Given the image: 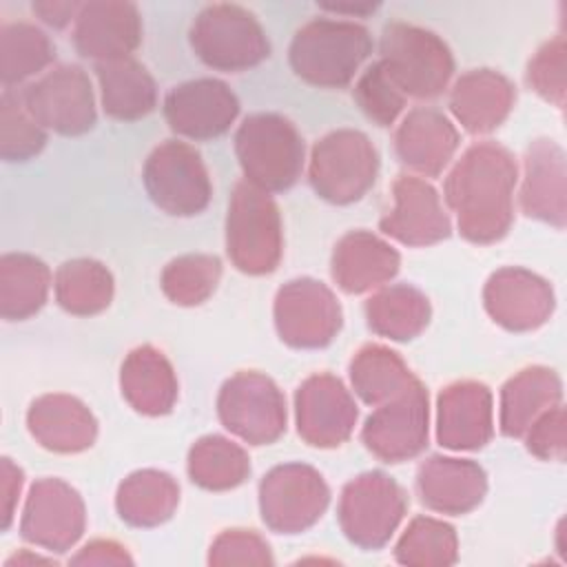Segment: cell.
I'll list each match as a JSON object with an SVG mask.
<instances>
[{"mask_svg":"<svg viewBox=\"0 0 567 567\" xmlns=\"http://www.w3.org/2000/svg\"><path fill=\"white\" fill-rule=\"evenodd\" d=\"M516 162L494 142L470 146L445 177V202L458 217L461 235L472 244L503 239L514 221Z\"/></svg>","mask_w":567,"mask_h":567,"instance_id":"obj_1","label":"cell"},{"mask_svg":"<svg viewBox=\"0 0 567 567\" xmlns=\"http://www.w3.org/2000/svg\"><path fill=\"white\" fill-rule=\"evenodd\" d=\"M370 53L372 38L361 24L317 18L295 33L290 66L308 84L343 89Z\"/></svg>","mask_w":567,"mask_h":567,"instance_id":"obj_2","label":"cell"},{"mask_svg":"<svg viewBox=\"0 0 567 567\" xmlns=\"http://www.w3.org/2000/svg\"><path fill=\"white\" fill-rule=\"evenodd\" d=\"M235 153L246 182L264 193L288 190L303 168V140L277 113L248 115L237 128Z\"/></svg>","mask_w":567,"mask_h":567,"instance_id":"obj_3","label":"cell"},{"mask_svg":"<svg viewBox=\"0 0 567 567\" xmlns=\"http://www.w3.org/2000/svg\"><path fill=\"white\" fill-rule=\"evenodd\" d=\"M226 252L233 266L246 275L272 272L284 252L281 215L272 197L246 179L228 202Z\"/></svg>","mask_w":567,"mask_h":567,"instance_id":"obj_4","label":"cell"},{"mask_svg":"<svg viewBox=\"0 0 567 567\" xmlns=\"http://www.w3.org/2000/svg\"><path fill=\"white\" fill-rule=\"evenodd\" d=\"M379 47V62L405 97H436L454 73L452 51L427 29L408 22H390L381 33Z\"/></svg>","mask_w":567,"mask_h":567,"instance_id":"obj_5","label":"cell"},{"mask_svg":"<svg viewBox=\"0 0 567 567\" xmlns=\"http://www.w3.org/2000/svg\"><path fill=\"white\" fill-rule=\"evenodd\" d=\"M190 47L197 58L217 71L239 73L270 55L268 38L257 18L239 4H210L190 27Z\"/></svg>","mask_w":567,"mask_h":567,"instance_id":"obj_6","label":"cell"},{"mask_svg":"<svg viewBox=\"0 0 567 567\" xmlns=\"http://www.w3.org/2000/svg\"><path fill=\"white\" fill-rule=\"evenodd\" d=\"M377 171L379 155L368 135L339 128L312 146L308 177L321 199L343 206L359 202L372 188Z\"/></svg>","mask_w":567,"mask_h":567,"instance_id":"obj_7","label":"cell"},{"mask_svg":"<svg viewBox=\"0 0 567 567\" xmlns=\"http://www.w3.org/2000/svg\"><path fill=\"white\" fill-rule=\"evenodd\" d=\"M408 509L405 489L385 472H365L346 483L339 498V525L361 549L383 547Z\"/></svg>","mask_w":567,"mask_h":567,"instance_id":"obj_8","label":"cell"},{"mask_svg":"<svg viewBox=\"0 0 567 567\" xmlns=\"http://www.w3.org/2000/svg\"><path fill=\"white\" fill-rule=\"evenodd\" d=\"M142 179L153 204L177 217L202 213L213 195L202 155L179 140H166L153 148Z\"/></svg>","mask_w":567,"mask_h":567,"instance_id":"obj_9","label":"cell"},{"mask_svg":"<svg viewBox=\"0 0 567 567\" xmlns=\"http://www.w3.org/2000/svg\"><path fill=\"white\" fill-rule=\"evenodd\" d=\"M221 425L250 445L275 443L286 432V399L277 383L255 370L233 374L219 390Z\"/></svg>","mask_w":567,"mask_h":567,"instance_id":"obj_10","label":"cell"},{"mask_svg":"<svg viewBox=\"0 0 567 567\" xmlns=\"http://www.w3.org/2000/svg\"><path fill=\"white\" fill-rule=\"evenodd\" d=\"M330 503L323 476L306 463L272 467L259 483V512L268 529L299 534L312 527Z\"/></svg>","mask_w":567,"mask_h":567,"instance_id":"obj_11","label":"cell"},{"mask_svg":"<svg viewBox=\"0 0 567 567\" xmlns=\"http://www.w3.org/2000/svg\"><path fill=\"white\" fill-rule=\"evenodd\" d=\"M427 390L414 379L403 392L377 405L361 430L363 445L383 463L419 456L427 445Z\"/></svg>","mask_w":567,"mask_h":567,"instance_id":"obj_12","label":"cell"},{"mask_svg":"<svg viewBox=\"0 0 567 567\" xmlns=\"http://www.w3.org/2000/svg\"><path fill=\"white\" fill-rule=\"evenodd\" d=\"M275 326L290 348H326L341 330V306L326 284L299 277L277 290Z\"/></svg>","mask_w":567,"mask_h":567,"instance_id":"obj_13","label":"cell"},{"mask_svg":"<svg viewBox=\"0 0 567 567\" xmlns=\"http://www.w3.org/2000/svg\"><path fill=\"white\" fill-rule=\"evenodd\" d=\"M31 117L60 135H82L95 126V100L84 69L62 64L20 91Z\"/></svg>","mask_w":567,"mask_h":567,"instance_id":"obj_14","label":"cell"},{"mask_svg":"<svg viewBox=\"0 0 567 567\" xmlns=\"http://www.w3.org/2000/svg\"><path fill=\"white\" fill-rule=\"evenodd\" d=\"M86 509L82 496L62 478H40L31 485L20 536L47 551L64 554L84 534Z\"/></svg>","mask_w":567,"mask_h":567,"instance_id":"obj_15","label":"cell"},{"mask_svg":"<svg viewBox=\"0 0 567 567\" xmlns=\"http://www.w3.org/2000/svg\"><path fill=\"white\" fill-rule=\"evenodd\" d=\"M297 432L312 447H339L357 425V403L330 372L308 377L295 394Z\"/></svg>","mask_w":567,"mask_h":567,"instance_id":"obj_16","label":"cell"},{"mask_svg":"<svg viewBox=\"0 0 567 567\" xmlns=\"http://www.w3.org/2000/svg\"><path fill=\"white\" fill-rule=\"evenodd\" d=\"M239 113L237 95L215 78H199L175 86L164 100L168 126L188 140L224 135Z\"/></svg>","mask_w":567,"mask_h":567,"instance_id":"obj_17","label":"cell"},{"mask_svg":"<svg viewBox=\"0 0 567 567\" xmlns=\"http://www.w3.org/2000/svg\"><path fill=\"white\" fill-rule=\"evenodd\" d=\"M487 315L509 332H527L540 328L554 312L556 297L551 286L532 270L501 268L483 290Z\"/></svg>","mask_w":567,"mask_h":567,"instance_id":"obj_18","label":"cell"},{"mask_svg":"<svg viewBox=\"0 0 567 567\" xmlns=\"http://www.w3.org/2000/svg\"><path fill=\"white\" fill-rule=\"evenodd\" d=\"M142 42V18L133 2L95 0L80 7L73 44L80 55L97 62L131 58Z\"/></svg>","mask_w":567,"mask_h":567,"instance_id":"obj_19","label":"cell"},{"mask_svg":"<svg viewBox=\"0 0 567 567\" xmlns=\"http://www.w3.org/2000/svg\"><path fill=\"white\" fill-rule=\"evenodd\" d=\"M394 208L379 228L405 246H430L452 233L450 217L432 184L414 175H399L392 184Z\"/></svg>","mask_w":567,"mask_h":567,"instance_id":"obj_20","label":"cell"},{"mask_svg":"<svg viewBox=\"0 0 567 567\" xmlns=\"http://www.w3.org/2000/svg\"><path fill=\"white\" fill-rule=\"evenodd\" d=\"M494 434L492 392L478 381L450 383L439 394L436 439L447 450H478Z\"/></svg>","mask_w":567,"mask_h":567,"instance_id":"obj_21","label":"cell"},{"mask_svg":"<svg viewBox=\"0 0 567 567\" xmlns=\"http://www.w3.org/2000/svg\"><path fill=\"white\" fill-rule=\"evenodd\" d=\"M416 489L423 505L432 512L461 516L483 503L487 476L470 458L430 456L419 465Z\"/></svg>","mask_w":567,"mask_h":567,"instance_id":"obj_22","label":"cell"},{"mask_svg":"<svg viewBox=\"0 0 567 567\" xmlns=\"http://www.w3.org/2000/svg\"><path fill=\"white\" fill-rule=\"evenodd\" d=\"M458 146V131L436 109H412L394 133L399 159L425 177H436Z\"/></svg>","mask_w":567,"mask_h":567,"instance_id":"obj_23","label":"cell"},{"mask_svg":"<svg viewBox=\"0 0 567 567\" xmlns=\"http://www.w3.org/2000/svg\"><path fill=\"white\" fill-rule=\"evenodd\" d=\"M31 436L47 450L60 454L84 452L97 436L91 410L71 394H44L27 412Z\"/></svg>","mask_w":567,"mask_h":567,"instance_id":"obj_24","label":"cell"},{"mask_svg":"<svg viewBox=\"0 0 567 567\" xmlns=\"http://www.w3.org/2000/svg\"><path fill=\"white\" fill-rule=\"evenodd\" d=\"M516 102L514 84L498 71L463 73L450 93V111L467 133L483 135L498 128Z\"/></svg>","mask_w":567,"mask_h":567,"instance_id":"obj_25","label":"cell"},{"mask_svg":"<svg viewBox=\"0 0 567 567\" xmlns=\"http://www.w3.org/2000/svg\"><path fill=\"white\" fill-rule=\"evenodd\" d=\"M520 208L527 217L565 228V153L554 140H534L525 153Z\"/></svg>","mask_w":567,"mask_h":567,"instance_id":"obj_26","label":"cell"},{"mask_svg":"<svg viewBox=\"0 0 567 567\" xmlns=\"http://www.w3.org/2000/svg\"><path fill=\"white\" fill-rule=\"evenodd\" d=\"M401 266L399 252L368 230L343 235L332 250V279L343 292L361 295L390 281Z\"/></svg>","mask_w":567,"mask_h":567,"instance_id":"obj_27","label":"cell"},{"mask_svg":"<svg viewBox=\"0 0 567 567\" xmlns=\"http://www.w3.org/2000/svg\"><path fill=\"white\" fill-rule=\"evenodd\" d=\"M120 388L133 410L146 416L168 414L177 401V377L171 361L153 346L131 350L122 363Z\"/></svg>","mask_w":567,"mask_h":567,"instance_id":"obj_28","label":"cell"},{"mask_svg":"<svg viewBox=\"0 0 567 567\" xmlns=\"http://www.w3.org/2000/svg\"><path fill=\"white\" fill-rule=\"evenodd\" d=\"M563 399L560 377L545 365H532L507 379L501 390V432L520 439L529 425Z\"/></svg>","mask_w":567,"mask_h":567,"instance_id":"obj_29","label":"cell"},{"mask_svg":"<svg viewBox=\"0 0 567 567\" xmlns=\"http://www.w3.org/2000/svg\"><path fill=\"white\" fill-rule=\"evenodd\" d=\"M95 75L102 93V109L120 122H135L157 104V86L151 73L133 58L97 62Z\"/></svg>","mask_w":567,"mask_h":567,"instance_id":"obj_30","label":"cell"},{"mask_svg":"<svg viewBox=\"0 0 567 567\" xmlns=\"http://www.w3.org/2000/svg\"><path fill=\"white\" fill-rule=\"evenodd\" d=\"M179 503L177 481L159 470H140L126 476L115 494L120 518L133 527L166 523Z\"/></svg>","mask_w":567,"mask_h":567,"instance_id":"obj_31","label":"cell"},{"mask_svg":"<svg viewBox=\"0 0 567 567\" xmlns=\"http://www.w3.org/2000/svg\"><path fill=\"white\" fill-rule=\"evenodd\" d=\"M427 297L408 284L381 288L365 301L368 328L392 341H410L419 337L430 323Z\"/></svg>","mask_w":567,"mask_h":567,"instance_id":"obj_32","label":"cell"},{"mask_svg":"<svg viewBox=\"0 0 567 567\" xmlns=\"http://www.w3.org/2000/svg\"><path fill=\"white\" fill-rule=\"evenodd\" d=\"M51 270L27 252H7L0 257V315L7 321L33 317L47 301Z\"/></svg>","mask_w":567,"mask_h":567,"instance_id":"obj_33","label":"cell"},{"mask_svg":"<svg viewBox=\"0 0 567 567\" xmlns=\"http://www.w3.org/2000/svg\"><path fill=\"white\" fill-rule=\"evenodd\" d=\"M53 288L62 310L91 317L109 308L113 299V275L95 259H71L58 268Z\"/></svg>","mask_w":567,"mask_h":567,"instance_id":"obj_34","label":"cell"},{"mask_svg":"<svg viewBox=\"0 0 567 567\" xmlns=\"http://www.w3.org/2000/svg\"><path fill=\"white\" fill-rule=\"evenodd\" d=\"M414 379L405 361L394 350L379 343L363 346L350 361L352 388L368 405L385 403Z\"/></svg>","mask_w":567,"mask_h":567,"instance_id":"obj_35","label":"cell"},{"mask_svg":"<svg viewBox=\"0 0 567 567\" xmlns=\"http://www.w3.org/2000/svg\"><path fill=\"white\" fill-rule=\"evenodd\" d=\"M188 476L195 485L210 492H226L250 476L246 450L226 436H202L188 452Z\"/></svg>","mask_w":567,"mask_h":567,"instance_id":"obj_36","label":"cell"},{"mask_svg":"<svg viewBox=\"0 0 567 567\" xmlns=\"http://www.w3.org/2000/svg\"><path fill=\"white\" fill-rule=\"evenodd\" d=\"M55 58V47L44 31L29 22L0 29V78L4 89L40 73Z\"/></svg>","mask_w":567,"mask_h":567,"instance_id":"obj_37","label":"cell"},{"mask_svg":"<svg viewBox=\"0 0 567 567\" xmlns=\"http://www.w3.org/2000/svg\"><path fill=\"white\" fill-rule=\"evenodd\" d=\"M394 558L408 567H447L458 558L456 532L439 518L416 516L401 534Z\"/></svg>","mask_w":567,"mask_h":567,"instance_id":"obj_38","label":"cell"},{"mask_svg":"<svg viewBox=\"0 0 567 567\" xmlns=\"http://www.w3.org/2000/svg\"><path fill=\"white\" fill-rule=\"evenodd\" d=\"M221 261L215 255H182L166 264L159 286L177 306H199L217 288Z\"/></svg>","mask_w":567,"mask_h":567,"instance_id":"obj_39","label":"cell"},{"mask_svg":"<svg viewBox=\"0 0 567 567\" xmlns=\"http://www.w3.org/2000/svg\"><path fill=\"white\" fill-rule=\"evenodd\" d=\"M47 144L44 128L27 111L20 91L4 89L0 97V155L4 162H27Z\"/></svg>","mask_w":567,"mask_h":567,"instance_id":"obj_40","label":"cell"},{"mask_svg":"<svg viewBox=\"0 0 567 567\" xmlns=\"http://www.w3.org/2000/svg\"><path fill=\"white\" fill-rule=\"evenodd\" d=\"M352 97L359 109L379 126H390L405 106L403 91L390 80L383 64L377 60L365 69L352 89Z\"/></svg>","mask_w":567,"mask_h":567,"instance_id":"obj_41","label":"cell"},{"mask_svg":"<svg viewBox=\"0 0 567 567\" xmlns=\"http://www.w3.org/2000/svg\"><path fill=\"white\" fill-rule=\"evenodd\" d=\"M565 66H567V44L565 35H556L545 42L527 64L529 86L547 102L563 109L565 104Z\"/></svg>","mask_w":567,"mask_h":567,"instance_id":"obj_42","label":"cell"},{"mask_svg":"<svg viewBox=\"0 0 567 567\" xmlns=\"http://www.w3.org/2000/svg\"><path fill=\"white\" fill-rule=\"evenodd\" d=\"M208 563L219 565H272L270 545L252 529L221 532L208 551Z\"/></svg>","mask_w":567,"mask_h":567,"instance_id":"obj_43","label":"cell"},{"mask_svg":"<svg viewBox=\"0 0 567 567\" xmlns=\"http://www.w3.org/2000/svg\"><path fill=\"white\" fill-rule=\"evenodd\" d=\"M527 450L543 461H565L567 452V419L565 408L558 403L540 414L523 434Z\"/></svg>","mask_w":567,"mask_h":567,"instance_id":"obj_44","label":"cell"},{"mask_svg":"<svg viewBox=\"0 0 567 567\" xmlns=\"http://www.w3.org/2000/svg\"><path fill=\"white\" fill-rule=\"evenodd\" d=\"M22 487V470L11 458L0 461V501H2V529L7 532L13 520V509Z\"/></svg>","mask_w":567,"mask_h":567,"instance_id":"obj_45","label":"cell"},{"mask_svg":"<svg viewBox=\"0 0 567 567\" xmlns=\"http://www.w3.org/2000/svg\"><path fill=\"white\" fill-rule=\"evenodd\" d=\"M73 565H131L133 558L115 540H93L78 556L71 558Z\"/></svg>","mask_w":567,"mask_h":567,"instance_id":"obj_46","label":"cell"},{"mask_svg":"<svg viewBox=\"0 0 567 567\" xmlns=\"http://www.w3.org/2000/svg\"><path fill=\"white\" fill-rule=\"evenodd\" d=\"M82 4L78 2H33V13H38L47 24L60 29L78 18Z\"/></svg>","mask_w":567,"mask_h":567,"instance_id":"obj_47","label":"cell"},{"mask_svg":"<svg viewBox=\"0 0 567 567\" xmlns=\"http://www.w3.org/2000/svg\"><path fill=\"white\" fill-rule=\"evenodd\" d=\"M379 4H354V7H346V4H323V9L328 11H337V13H372Z\"/></svg>","mask_w":567,"mask_h":567,"instance_id":"obj_48","label":"cell"}]
</instances>
